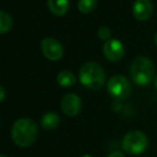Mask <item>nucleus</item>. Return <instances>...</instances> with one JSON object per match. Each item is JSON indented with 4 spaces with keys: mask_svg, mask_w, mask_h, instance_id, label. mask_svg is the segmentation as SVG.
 Masks as SVG:
<instances>
[{
    "mask_svg": "<svg viewBox=\"0 0 157 157\" xmlns=\"http://www.w3.org/2000/svg\"><path fill=\"white\" fill-rule=\"evenodd\" d=\"M37 136V125L29 118H21L12 127V139L16 145L28 147L35 141Z\"/></svg>",
    "mask_w": 157,
    "mask_h": 157,
    "instance_id": "f257e3e1",
    "label": "nucleus"
},
{
    "mask_svg": "<svg viewBox=\"0 0 157 157\" xmlns=\"http://www.w3.org/2000/svg\"><path fill=\"white\" fill-rule=\"evenodd\" d=\"M105 79V71L96 62L86 63L79 71V80L90 90H99L103 88Z\"/></svg>",
    "mask_w": 157,
    "mask_h": 157,
    "instance_id": "f03ea898",
    "label": "nucleus"
},
{
    "mask_svg": "<svg viewBox=\"0 0 157 157\" xmlns=\"http://www.w3.org/2000/svg\"><path fill=\"white\" fill-rule=\"evenodd\" d=\"M130 77L138 86H147L154 77V64L147 57H139L130 65Z\"/></svg>",
    "mask_w": 157,
    "mask_h": 157,
    "instance_id": "7ed1b4c3",
    "label": "nucleus"
},
{
    "mask_svg": "<svg viewBox=\"0 0 157 157\" xmlns=\"http://www.w3.org/2000/svg\"><path fill=\"white\" fill-rule=\"evenodd\" d=\"M149 147V139L140 130H132L122 139V149L130 155L142 154Z\"/></svg>",
    "mask_w": 157,
    "mask_h": 157,
    "instance_id": "20e7f679",
    "label": "nucleus"
},
{
    "mask_svg": "<svg viewBox=\"0 0 157 157\" xmlns=\"http://www.w3.org/2000/svg\"><path fill=\"white\" fill-rule=\"evenodd\" d=\"M107 91L113 98L126 99L132 93V87L126 77L122 75H116L108 81Z\"/></svg>",
    "mask_w": 157,
    "mask_h": 157,
    "instance_id": "39448f33",
    "label": "nucleus"
},
{
    "mask_svg": "<svg viewBox=\"0 0 157 157\" xmlns=\"http://www.w3.org/2000/svg\"><path fill=\"white\" fill-rule=\"evenodd\" d=\"M103 52L107 60L111 62H118L123 59L125 55L124 45L118 39H110L104 44Z\"/></svg>",
    "mask_w": 157,
    "mask_h": 157,
    "instance_id": "423d86ee",
    "label": "nucleus"
},
{
    "mask_svg": "<svg viewBox=\"0 0 157 157\" xmlns=\"http://www.w3.org/2000/svg\"><path fill=\"white\" fill-rule=\"evenodd\" d=\"M41 49L44 56L52 61L60 60L63 56V47L60 42L52 37H46L42 41Z\"/></svg>",
    "mask_w": 157,
    "mask_h": 157,
    "instance_id": "0eeeda50",
    "label": "nucleus"
},
{
    "mask_svg": "<svg viewBox=\"0 0 157 157\" xmlns=\"http://www.w3.org/2000/svg\"><path fill=\"white\" fill-rule=\"evenodd\" d=\"M61 109L66 116L75 117L81 110V99L77 94L68 93L61 101Z\"/></svg>",
    "mask_w": 157,
    "mask_h": 157,
    "instance_id": "6e6552de",
    "label": "nucleus"
},
{
    "mask_svg": "<svg viewBox=\"0 0 157 157\" xmlns=\"http://www.w3.org/2000/svg\"><path fill=\"white\" fill-rule=\"evenodd\" d=\"M153 13V3L151 0H136L132 6V14L138 21H147Z\"/></svg>",
    "mask_w": 157,
    "mask_h": 157,
    "instance_id": "1a4fd4ad",
    "label": "nucleus"
},
{
    "mask_svg": "<svg viewBox=\"0 0 157 157\" xmlns=\"http://www.w3.org/2000/svg\"><path fill=\"white\" fill-rule=\"evenodd\" d=\"M47 6L54 15L63 16L70 9V1L68 0H47Z\"/></svg>",
    "mask_w": 157,
    "mask_h": 157,
    "instance_id": "9d476101",
    "label": "nucleus"
},
{
    "mask_svg": "<svg viewBox=\"0 0 157 157\" xmlns=\"http://www.w3.org/2000/svg\"><path fill=\"white\" fill-rule=\"evenodd\" d=\"M59 122H60V118L59 116L56 113V112H47L43 116L41 121L42 127L45 128L47 130H52L55 129L57 126L59 125Z\"/></svg>",
    "mask_w": 157,
    "mask_h": 157,
    "instance_id": "9b49d317",
    "label": "nucleus"
},
{
    "mask_svg": "<svg viewBox=\"0 0 157 157\" xmlns=\"http://www.w3.org/2000/svg\"><path fill=\"white\" fill-rule=\"evenodd\" d=\"M57 81L63 88H70L76 83V77L70 71H62L57 76Z\"/></svg>",
    "mask_w": 157,
    "mask_h": 157,
    "instance_id": "f8f14e48",
    "label": "nucleus"
},
{
    "mask_svg": "<svg viewBox=\"0 0 157 157\" xmlns=\"http://www.w3.org/2000/svg\"><path fill=\"white\" fill-rule=\"evenodd\" d=\"M13 26V19L10 14L0 10V34L6 33L11 30Z\"/></svg>",
    "mask_w": 157,
    "mask_h": 157,
    "instance_id": "ddd939ff",
    "label": "nucleus"
},
{
    "mask_svg": "<svg viewBox=\"0 0 157 157\" xmlns=\"http://www.w3.org/2000/svg\"><path fill=\"white\" fill-rule=\"evenodd\" d=\"M97 6V0H79L78 1V10L81 13H91L95 10Z\"/></svg>",
    "mask_w": 157,
    "mask_h": 157,
    "instance_id": "4468645a",
    "label": "nucleus"
},
{
    "mask_svg": "<svg viewBox=\"0 0 157 157\" xmlns=\"http://www.w3.org/2000/svg\"><path fill=\"white\" fill-rule=\"evenodd\" d=\"M97 34H98L99 39L104 40V41H108V40H110L111 31H110V29L108 27H106V26H103V27H101L98 29V31H97Z\"/></svg>",
    "mask_w": 157,
    "mask_h": 157,
    "instance_id": "2eb2a0df",
    "label": "nucleus"
},
{
    "mask_svg": "<svg viewBox=\"0 0 157 157\" xmlns=\"http://www.w3.org/2000/svg\"><path fill=\"white\" fill-rule=\"evenodd\" d=\"M107 157H125V156L122 154V152H120V151H113V152H111V153H110Z\"/></svg>",
    "mask_w": 157,
    "mask_h": 157,
    "instance_id": "dca6fc26",
    "label": "nucleus"
},
{
    "mask_svg": "<svg viewBox=\"0 0 157 157\" xmlns=\"http://www.w3.org/2000/svg\"><path fill=\"white\" fill-rule=\"evenodd\" d=\"M4 97H6V91H4L3 88L0 86V103H1L2 101L4 99Z\"/></svg>",
    "mask_w": 157,
    "mask_h": 157,
    "instance_id": "f3484780",
    "label": "nucleus"
},
{
    "mask_svg": "<svg viewBox=\"0 0 157 157\" xmlns=\"http://www.w3.org/2000/svg\"><path fill=\"white\" fill-rule=\"evenodd\" d=\"M82 157H93V156H91L90 154H86V155H83Z\"/></svg>",
    "mask_w": 157,
    "mask_h": 157,
    "instance_id": "a211bd4d",
    "label": "nucleus"
},
{
    "mask_svg": "<svg viewBox=\"0 0 157 157\" xmlns=\"http://www.w3.org/2000/svg\"><path fill=\"white\" fill-rule=\"evenodd\" d=\"M155 88L157 89V75H156V78H155Z\"/></svg>",
    "mask_w": 157,
    "mask_h": 157,
    "instance_id": "6ab92c4d",
    "label": "nucleus"
},
{
    "mask_svg": "<svg viewBox=\"0 0 157 157\" xmlns=\"http://www.w3.org/2000/svg\"><path fill=\"white\" fill-rule=\"evenodd\" d=\"M155 43H156V45H157V33H156V35H155Z\"/></svg>",
    "mask_w": 157,
    "mask_h": 157,
    "instance_id": "aec40b11",
    "label": "nucleus"
},
{
    "mask_svg": "<svg viewBox=\"0 0 157 157\" xmlns=\"http://www.w3.org/2000/svg\"><path fill=\"white\" fill-rule=\"evenodd\" d=\"M0 157H6V156H4V155H2V154H0Z\"/></svg>",
    "mask_w": 157,
    "mask_h": 157,
    "instance_id": "412c9836",
    "label": "nucleus"
}]
</instances>
